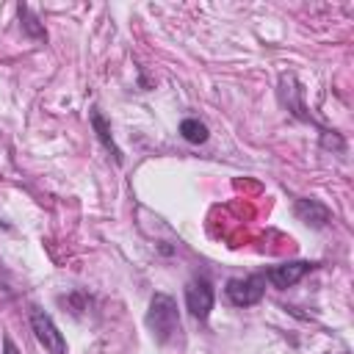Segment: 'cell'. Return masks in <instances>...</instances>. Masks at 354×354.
I'll return each mask as SVG.
<instances>
[{"label": "cell", "mask_w": 354, "mask_h": 354, "mask_svg": "<svg viewBox=\"0 0 354 354\" xmlns=\"http://www.w3.org/2000/svg\"><path fill=\"white\" fill-rule=\"evenodd\" d=\"M6 354H19V351H17V346H14L11 340H6Z\"/></svg>", "instance_id": "9"}, {"label": "cell", "mask_w": 354, "mask_h": 354, "mask_svg": "<svg viewBox=\"0 0 354 354\" xmlns=\"http://www.w3.org/2000/svg\"><path fill=\"white\" fill-rule=\"evenodd\" d=\"M91 122H94V127H97V133H100V138L105 141V147H108V149H113V158H116V160H122V155H119V149L113 147V141H111V136H108V127H105V122H102V116H100V113H91Z\"/></svg>", "instance_id": "8"}, {"label": "cell", "mask_w": 354, "mask_h": 354, "mask_svg": "<svg viewBox=\"0 0 354 354\" xmlns=\"http://www.w3.org/2000/svg\"><path fill=\"white\" fill-rule=\"evenodd\" d=\"M147 324L152 329V335L166 343L177 329H180V315H177V304L171 296L166 293H155L149 301V313H147Z\"/></svg>", "instance_id": "1"}, {"label": "cell", "mask_w": 354, "mask_h": 354, "mask_svg": "<svg viewBox=\"0 0 354 354\" xmlns=\"http://www.w3.org/2000/svg\"><path fill=\"white\" fill-rule=\"evenodd\" d=\"M296 216L304 218L307 224H315V227H321V224L329 218L326 207L318 205V202H313V199H299V202H296Z\"/></svg>", "instance_id": "6"}, {"label": "cell", "mask_w": 354, "mask_h": 354, "mask_svg": "<svg viewBox=\"0 0 354 354\" xmlns=\"http://www.w3.org/2000/svg\"><path fill=\"white\" fill-rule=\"evenodd\" d=\"M266 293V274H252L246 279H230L227 282V296L235 307H249L257 304Z\"/></svg>", "instance_id": "2"}, {"label": "cell", "mask_w": 354, "mask_h": 354, "mask_svg": "<svg viewBox=\"0 0 354 354\" xmlns=\"http://www.w3.org/2000/svg\"><path fill=\"white\" fill-rule=\"evenodd\" d=\"M180 133H183V138L191 141V144H205V141H207V127H205L199 119H183V122H180Z\"/></svg>", "instance_id": "7"}, {"label": "cell", "mask_w": 354, "mask_h": 354, "mask_svg": "<svg viewBox=\"0 0 354 354\" xmlns=\"http://www.w3.org/2000/svg\"><path fill=\"white\" fill-rule=\"evenodd\" d=\"M30 326L36 340L50 351V354H66V340L58 332V326L53 324V318L44 310H30Z\"/></svg>", "instance_id": "3"}, {"label": "cell", "mask_w": 354, "mask_h": 354, "mask_svg": "<svg viewBox=\"0 0 354 354\" xmlns=\"http://www.w3.org/2000/svg\"><path fill=\"white\" fill-rule=\"evenodd\" d=\"M185 307L191 310V315L194 318H207V313L213 310V288H210V282L205 279V277H199V279H191L188 285H185Z\"/></svg>", "instance_id": "4"}, {"label": "cell", "mask_w": 354, "mask_h": 354, "mask_svg": "<svg viewBox=\"0 0 354 354\" xmlns=\"http://www.w3.org/2000/svg\"><path fill=\"white\" fill-rule=\"evenodd\" d=\"M310 268H313V266H310V263H304V260L282 263V266L268 268V271H266V279H268L274 288H290V285H296V282H299Z\"/></svg>", "instance_id": "5"}]
</instances>
